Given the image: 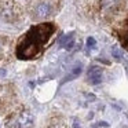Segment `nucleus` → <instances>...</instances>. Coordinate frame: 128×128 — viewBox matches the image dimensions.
I'll list each match as a JSON object with an SVG mask.
<instances>
[{
	"mask_svg": "<svg viewBox=\"0 0 128 128\" xmlns=\"http://www.w3.org/2000/svg\"><path fill=\"white\" fill-rule=\"evenodd\" d=\"M54 33H55V25L52 22L33 25L18 40L17 50H15L17 56L22 61L39 58Z\"/></svg>",
	"mask_w": 128,
	"mask_h": 128,
	"instance_id": "nucleus-1",
	"label": "nucleus"
},
{
	"mask_svg": "<svg viewBox=\"0 0 128 128\" xmlns=\"http://www.w3.org/2000/svg\"><path fill=\"white\" fill-rule=\"evenodd\" d=\"M102 77H103V73L99 66H91L87 72V78L91 84H99L102 81Z\"/></svg>",
	"mask_w": 128,
	"mask_h": 128,
	"instance_id": "nucleus-2",
	"label": "nucleus"
},
{
	"mask_svg": "<svg viewBox=\"0 0 128 128\" xmlns=\"http://www.w3.org/2000/svg\"><path fill=\"white\" fill-rule=\"evenodd\" d=\"M34 11V17L36 18H47L51 15V12H52V8H51V6L48 3H40L36 6V8L33 10Z\"/></svg>",
	"mask_w": 128,
	"mask_h": 128,
	"instance_id": "nucleus-3",
	"label": "nucleus"
},
{
	"mask_svg": "<svg viewBox=\"0 0 128 128\" xmlns=\"http://www.w3.org/2000/svg\"><path fill=\"white\" fill-rule=\"evenodd\" d=\"M61 44L66 50H72L73 46H74V32H70V33L65 34L64 39L61 40Z\"/></svg>",
	"mask_w": 128,
	"mask_h": 128,
	"instance_id": "nucleus-4",
	"label": "nucleus"
},
{
	"mask_svg": "<svg viewBox=\"0 0 128 128\" xmlns=\"http://www.w3.org/2000/svg\"><path fill=\"white\" fill-rule=\"evenodd\" d=\"M118 37H120V42H121L122 47H124L125 50H128V21L125 22L124 28L120 29Z\"/></svg>",
	"mask_w": 128,
	"mask_h": 128,
	"instance_id": "nucleus-5",
	"label": "nucleus"
},
{
	"mask_svg": "<svg viewBox=\"0 0 128 128\" xmlns=\"http://www.w3.org/2000/svg\"><path fill=\"white\" fill-rule=\"evenodd\" d=\"M47 128H66V125L64 124V121H62L61 118H51L50 122H48Z\"/></svg>",
	"mask_w": 128,
	"mask_h": 128,
	"instance_id": "nucleus-6",
	"label": "nucleus"
},
{
	"mask_svg": "<svg viewBox=\"0 0 128 128\" xmlns=\"http://www.w3.org/2000/svg\"><path fill=\"white\" fill-rule=\"evenodd\" d=\"M112 51H113V56L116 59H118V61H120V59H122V52L120 51L118 47H113V50H112Z\"/></svg>",
	"mask_w": 128,
	"mask_h": 128,
	"instance_id": "nucleus-7",
	"label": "nucleus"
},
{
	"mask_svg": "<svg viewBox=\"0 0 128 128\" xmlns=\"http://www.w3.org/2000/svg\"><path fill=\"white\" fill-rule=\"evenodd\" d=\"M87 47H88V50H90V48H95V47H96V42H95L94 37H88V39H87Z\"/></svg>",
	"mask_w": 128,
	"mask_h": 128,
	"instance_id": "nucleus-8",
	"label": "nucleus"
},
{
	"mask_svg": "<svg viewBox=\"0 0 128 128\" xmlns=\"http://www.w3.org/2000/svg\"><path fill=\"white\" fill-rule=\"evenodd\" d=\"M74 128H80V125H78V122H77V121L74 122Z\"/></svg>",
	"mask_w": 128,
	"mask_h": 128,
	"instance_id": "nucleus-9",
	"label": "nucleus"
},
{
	"mask_svg": "<svg viewBox=\"0 0 128 128\" xmlns=\"http://www.w3.org/2000/svg\"><path fill=\"white\" fill-rule=\"evenodd\" d=\"M0 48H2V42H0Z\"/></svg>",
	"mask_w": 128,
	"mask_h": 128,
	"instance_id": "nucleus-10",
	"label": "nucleus"
}]
</instances>
